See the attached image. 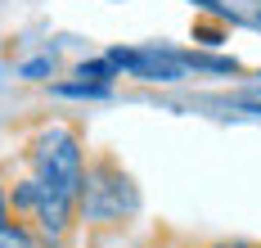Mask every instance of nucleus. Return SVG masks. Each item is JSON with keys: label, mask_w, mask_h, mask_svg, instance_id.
I'll list each match as a JSON object with an SVG mask.
<instances>
[{"label": "nucleus", "mask_w": 261, "mask_h": 248, "mask_svg": "<svg viewBox=\"0 0 261 248\" xmlns=\"http://www.w3.org/2000/svg\"><path fill=\"white\" fill-rule=\"evenodd\" d=\"M32 248H54V244H50V239H36V244H32Z\"/></svg>", "instance_id": "6e6552de"}, {"label": "nucleus", "mask_w": 261, "mask_h": 248, "mask_svg": "<svg viewBox=\"0 0 261 248\" xmlns=\"http://www.w3.org/2000/svg\"><path fill=\"white\" fill-rule=\"evenodd\" d=\"M77 77H90L95 86H108V77H113V59H99V63H81Z\"/></svg>", "instance_id": "20e7f679"}, {"label": "nucleus", "mask_w": 261, "mask_h": 248, "mask_svg": "<svg viewBox=\"0 0 261 248\" xmlns=\"http://www.w3.org/2000/svg\"><path fill=\"white\" fill-rule=\"evenodd\" d=\"M212 248H257V244H243V239H230V244H212Z\"/></svg>", "instance_id": "0eeeda50"}, {"label": "nucleus", "mask_w": 261, "mask_h": 248, "mask_svg": "<svg viewBox=\"0 0 261 248\" xmlns=\"http://www.w3.org/2000/svg\"><path fill=\"white\" fill-rule=\"evenodd\" d=\"M113 68H126L140 82H176L180 77V59L176 55H158V50H113Z\"/></svg>", "instance_id": "7ed1b4c3"}, {"label": "nucleus", "mask_w": 261, "mask_h": 248, "mask_svg": "<svg viewBox=\"0 0 261 248\" xmlns=\"http://www.w3.org/2000/svg\"><path fill=\"white\" fill-rule=\"evenodd\" d=\"M77 208L86 212V221H95V226H122V217H130V212L140 208V199H135V185L104 158V163L86 167Z\"/></svg>", "instance_id": "f03ea898"}, {"label": "nucleus", "mask_w": 261, "mask_h": 248, "mask_svg": "<svg viewBox=\"0 0 261 248\" xmlns=\"http://www.w3.org/2000/svg\"><path fill=\"white\" fill-rule=\"evenodd\" d=\"M27 158H32V181L50 194L59 208L77 212L81 199V176H86V158H81V144L68 127H50L27 144Z\"/></svg>", "instance_id": "f257e3e1"}, {"label": "nucleus", "mask_w": 261, "mask_h": 248, "mask_svg": "<svg viewBox=\"0 0 261 248\" xmlns=\"http://www.w3.org/2000/svg\"><path fill=\"white\" fill-rule=\"evenodd\" d=\"M239 104H243V109H252V113H261V95H239Z\"/></svg>", "instance_id": "423d86ee"}, {"label": "nucleus", "mask_w": 261, "mask_h": 248, "mask_svg": "<svg viewBox=\"0 0 261 248\" xmlns=\"http://www.w3.org/2000/svg\"><path fill=\"white\" fill-rule=\"evenodd\" d=\"M9 221H14V217H9V194L0 190V230H5V226H9Z\"/></svg>", "instance_id": "39448f33"}]
</instances>
